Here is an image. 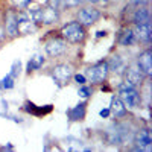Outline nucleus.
Returning a JSON list of instances; mask_svg holds the SVG:
<instances>
[{
  "instance_id": "nucleus-1",
  "label": "nucleus",
  "mask_w": 152,
  "mask_h": 152,
  "mask_svg": "<svg viewBox=\"0 0 152 152\" xmlns=\"http://www.w3.org/2000/svg\"><path fill=\"white\" fill-rule=\"evenodd\" d=\"M59 35L70 44H82L87 38V28H84L79 21H70L66 23L61 28Z\"/></svg>"
},
{
  "instance_id": "nucleus-2",
  "label": "nucleus",
  "mask_w": 152,
  "mask_h": 152,
  "mask_svg": "<svg viewBox=\"0 0 152 152\" xmlns=\"http://www.w3.org/2000/svg\"><path fill=\"white\" fill-rule=\"evenodd\" d=\"M85 78L87 82H91L93 85L96 84H102L108 79L110 76V70H108V64H107V59H102L96 62V64H91L85 69Z\"/></svg>"
},
{
  "instance_id": "nucleus-3",
  "label": "nucleus",
  "mask_w": 152,
  "mask_h": 152,
  "mask_svg": "<svg viewBox=\"0 0 152 152\" xmlns=\"http://www.w3.org/2000/svg\"><path fill=\"white\" fill-rule=\"evenodd\" d=\"M100 17H102V12L100 9H97L93 5H88V6H81L76 12V21H79L84 28H90L93 24H96Z\"/></svg>"
},
{
  "instance_id": "nucleus-4",
  "label": "nucleus",
  "mask_w": 152,
  "mask_h": 152,
  "mask_svg": "<svg viewBox=\"0 0 152 152\" xmlns=\"http://www.w3.org/2000/svg\"><path fill=\"white\" fill-rule=\"evenodd\" d=\"M73 66L69 64V62H59V64H55L52 69H50V76H52V79L59 85H67L70 82V79L73 78Z\"/></svg>"
},
{
  "instance_id": "nucleus-5",
  "label": "nucleus",
  "mask_w": 152,
  "mask_h": 152,
  "mask_svg": "<svg viewBox=\"0 0 152 152\" xmlns=\"http://www.w3.org/2000/svg\"><path fill=\"white\" fill-rule=\"evenodd\" d=\"M67 50H69V43L61 35L49 38L44 43V52L50 58H59L62 55H66Z\"/></svg>"
},
{
  "instance_id": "nucleus-6",
  "label": "nucleus",
  "mask_w": 152,
  "mask_h": 152,
  "mask_svg": "<svg viewBox=\"0 0 152 152\" xmlns=\"http://www.w3.org/2000/svg\"><path fill=\"white\" fill-rule=\"evenodd\" d=\"M120 100L123 102V105L128 110H137L142 107V91L137 90V87L132 88H125V90H119Z\"/></svg>"
},
{
  "instance_id": "nucleus-7",
  "label": "nucleus",
  "mask_w": 152,
  "mask_h": 152,
  "mask_svg": "<svg viewBox=\"0 0 152 152\" xmlns=\"http://www.w3.org/2000/svg\"><path fill=\"white\" fill-rule=\"evenodd\" d=\"M3 31L6 34V38L14 40L18 37V21H17V12L14 9H9L5 12L3 17Z\"/></svg>"
},
{
  "instance_id": "nucleus-8",
  "label": "nucleus",
  "mask_w": 152,
  "mask_h": 152,
  "mask_svg": "<svg viewBox=\"0 0 152 152\" xmlns=\"http://www.w3.org/2000/svg\"><path fill=\"white\" fill-rule=\"evenodd\" d=\"M134 145L135 151H151L152 149V134L149 128H142L135 132L134 137Z\"/></svg>"
},
{
  "instance_id": "nucleus-9",
  "label": "nucleus",
  "mask_w": 152,
  "mask_h": 152,
  "mask_svg": "<svg viewBox=\"0 0 152 152\" xmlns=\"http://www.w3.org/2000/svg\"><path fill=\"white\" fill-rule=\"evenodd\" d=\"M123 73H125V81L131 82L134 87H142L143 82H145V79H148L146 76L143 75V72L138 69L137 64H131L128 67H125V72Z\"/></svg>"
},
{
  "instance_id": "nucleus-10",
  "label": "nucleus",
  "mask_w": 152,
  "mask_h": 152,
  "mask_svg": "<svg viewBox=\"0 0 152 152\" xmlns=\"http://www.w3.org/2000/svg\"><path fill=\"white\" fill-rule=\"evenodd\" d=\"M135 64L143 72V75L149 79L152 76V52H151V49H145L143 52L138 55Z\"/></svg>"
},
{
  "instance_id": "nucleus-11",
  "label": "nucleus",
  "mask_w": 152,
  "mask_h": 152,
  "mask_svg": "<svg viewBox=\"0 0 152 152\" xmlns=\"http://www.w3.org/2000/svg\"><path fill=\"white\" fill-rule=\"evenodd\" d=\"M134 34H135L137 40H140V41L145 43V44H149V43H151V38H152V26H151V21L135 24Z\"/></svg>"
},
{
  "instance_id": "nucleus-12",
  "label": "nucleus",
  "mask_w": 152,
  "mask_h": 152,
  "mask_svg": "<svg viewBox=\"0 0 152 152\" xmlns=\"http://www.w3.org/2000/svg\"><path fill=\"white\" fill-rule=\"evenodd\" d=\"M87 116V102L82 100L78 105H75L67 110V119L70 122H82Z\"/></svg>"
},
{
  "instance_id": "nucleus-13",
  "label": "nucleus",
  "mask_w": 152,
  "mask_h": 152,
  "mask_svg": "<svg viewBox=\"0 0 152 152\" xmlns=\"http://www.w3.org/2000/svg\"><path fill=\"white\" fill-rule=\"evenodd\" d=\"M61 18V12L50 8L47 5L43 6V14H41V24H46V26H50V24H56Z\"/></svg>"
},
{
  "instance_id": "nucleus-14",
  "label": "nucleus",
  "mask_w": 152,
  "mask_h": 152,
  "mask_svg": "<svg viewBox=\"0 0 152 152\" xmlns=\"http://www.w3.org/2000/svg\"><path fill=\"white\" fill-rule=\"evenodd\" d=\"M108 108H110L111 114H113V116L116 117V119H123L126 114H128V108L123 105V102L120 100V97L116 96V94L111 97V104H110Z\"/></svg>"
},
{
  "instance_id": "nucleus-15",
  "label": "nucleus",
  "mask_w": 152,
  "mask_h": 152,
  "mask_svg": "<svg viewBox=\"0 0 152 152\" xmlns=\"http://www.w3.org/2000/svg\"><path fill=\"white\" fill-rule=\"evenodd\" d=\"M107 64H108L110 73H123L125 72V62L120 55H111L107 59Z\"/></svg>"
},
{
  "instance_id": "nucleus-16",
  "label": "nucleus",
  "mask_w": 152,
  "mask_h": 152,
  "mask_svg": "<svg viewBox=\"0 0 152 152\" xmlns=\"http://www.w3.org/2000/svg\"><path fill=\"white\" fill-rule=\"evenodd\" d=\"M146 21H151L149 8L146 5H138V8L134 11V14H132V23L138 24V23H146Z\"/></svg>"
},
{
  "instance_id": "nucleus-17",
  "label": "nucleus",
  "mask_w": 152,
  "mask_h": 152,
  "mask_svg": "<svg viewBox=\"0 0 152 152\" xmlns=\"http://www.w3.org/2000/svg\"><path fill=\"white\" fill-rule=\"evenodd\" d=\"M135 34H134V29H129V28H126L122 31L120 37H119V44L122 47H129L135 43Z\"/></svg>"
},
{
  "instance_id": "nucleus-18",
  "label": "nucleus",
  "mask_w": 152,
  "mask_h": 152,
  "mask_svg": "<svg viewBox=\"0 0 152 152\" xmlns=\"http://www.w3.org/2000/svg\"><path fill=\"white\" fill-rule=\"evenodd\" d=\"M44 62H46V58H44L43 55H37V56L31 58V59L28 61V66H26V73L31 75V73L35 72V70H40V69L44 66Z\"/></svg>"
},
{
  "instance_id": "nucleus-19",
  "label": "nucleus",
  "mask_w": 152,
  "mask_h": 152,
  "mask_svg": "<svg viewBox=\"0 0 152 152\" xmlns=\"http://www.w3.org/2000/svg\"><path fill=\"white\" fill-rule=\"evenodd\" d=\"M38 24L34 23L32 20H24L18 23V35H31L34 32H37Z\"/></svg>"
},
{
  "instance_id": "nucleus-20",
  "label": "nucleus",
  "mask_w": 152,
  "mask_h": 152,
  "mask_svg": "<svg viewBox=\"0 0 152 152\" xmlns=\"http://www.w3.org/2000/svg\"><path fill=\"white\" fill-rule=\"evenodd\" d=\"M26 111L31 114H35V116H41V114L44 116V114H49L52 111V105H49L46 110H43V108H38L37 105H34L32 102H26Z\"/></svg>"
},
{
  "instance_id": "nucleus-21",
  "label": "nucleus",
  "mask_w": 152,
  "mask_h": 152,
  "mask_svg": "<svg viewBox=\"0 0 152 152\" xmlns=\"http://www.w3.org/2000/svg\"><path fill=\"white\" fill-rule=\"evenodd\" d=\"M0 82H2V88H3V90H12L14 85H15V78L11 73H8Z\"/></svg>"
},
{
  "instance_id": "nucleus-22",
  "label": "nucleus",
  "mask_w": 152,
  "mask_h": 152,
  "mask_svg": "<svg viewBox=\"0 0 152 152\" xmlns=\"http://www.w3.org/2000/svg\"><path fill=\"white\" fill-rule=\"evenodd\" d=\"M46 5L50 6V8H53V9H56V11H59V12L67 9V5H66L64 0H46Z\"/></svg>"
},
{
  "instance_id": "nucleus-23",
  "label": "nucleus",
  "mask_w": 152,
  "mask_h": 152,
  "mask_svg": "<svg viewBox=\"0 0 152 152\" xmlns=\"http://www.w3.org/2000/svg\"><path fill=\"white\" fill-rule=\"evenodd\" d=\"M78 94H79V97H81V99L87 100L88 97H90V96L93 94V88H91V87H88L87 84H82V85L79 87V90H78Z\"/></svg>"
},
{
  "instance_id": "nucleus-24",
  "label": "nucleus",
  "mask_w": 152,
  "mask_h": 152,
  "mask_svg": "<svg viewBox=\"0 0 152 152\" xmlns=\"http://www.w3.org/2000/svg\"><path fill=\"white\" fill-rule=\"evenodd\" d=\"M32 2H34V0H11L14 9H26Z\"/></svg>"
},
{
  "instance_id": "nucleus-25",
  "label": "nucleus",
  "mask_w": 152,
  "mask_h": 152,
  "mask_svg": "<svg viewBox=\"0 0 152 152\" xmlns=\"http://www.w3.org/2000/svg\"><path fill=\"white\" fill-rule=\"evenodd\" d=\"M9 73L14 76L15 79L20 76V73H21V62H20V59H17V61L12 62V67H11V72H9Z\"/></svg>"
},
{
  "instance_id": "nucleus-26",
  "label": "nucleus",
  "mask_w": 152,
  "mask_h": 152,
  "mask_svg": "<svg viewBox=\"0 0 152 152\" xmlns=\"http://www.w3.org/2000/svg\"><path fill=\"white\" fill-rule=\"evenodd\" d=\"M64 2H66L67 8H79L87 2V0H64Z\"/></svg>"
},
{
  "instance_id": "nucleus-27",
  "label": "nucleus",
  "mask_w": 152,
  "mask_h": 152,
  "mask_svg": "<svg viewBox=\"0 0 152 152\" xmlns=\"http://www.w3.org/2000/svg\"><path fill=\"white\" fill-rule=\"evenodd\" d=\"M73 79L78 85H82V84H87V78L85 75H79V73H73Z\"/></svg>"
},
{
  "instance_id": "nucleus-28",
  "label": "nucleus",
  "mask_w": 152,
  "mask_h": 152,
  "mask_svg": "<svg viewBox=\"0 0 152 152\" xmlns=\"http://www.w3.org/2000/svg\"><path fill=\"white\" fill-rule=\"evenodd\" d=\"M99 116L102 117V119H108V117L111 116L110 108H104V110H100V111H99Z\"/></svg>"
},
{
  "instance_id": "nucleus-29",
  "label": "nucleus",
  "mask_w": 152,
  "mask_h": 152,
  "mask_svg": "<svg viewBox=\"0 0 152 152\" xmlns=\"http://www.w3.org/2000/svg\"><path fill=\"white\" fill-rule=\"evenodd\" d=\"M5 41H6V34L3 31V26L0 24V44H3Z\"/></svg>"
},
{
  "instance_id": "nucleus-30",
  "label": "nucleus",
  "mask_w": 152,
  "mask_h": 152,
  "mask_svg": "<svg viewBox=\"0 0 152 152\" xmlns=\"http://www.w3.org/2000/svg\"><path fill=\"white\" fill-rule=\"evenodd\" d=\"M129 3L138 6V5H145V0H129Z\"/></svg>"
},
{
  "instance_id": "nucleus-31",
  "label": "nucleus",
  "mask_w": 152,
  "mask_h": 152,
  "mask_svg": "<svg viewBox=\"0 0 152 152\" xmlns=\"http://www.w3.org/2000/svg\"><path fill=\"white\" fill-rule=\"evenodd\" d=\"M96 37H97V38H102V37H107V32H105V31H99V32H96Z\"/></svg>"
},
{
  "instance_id": "nucleus-32",
  "label": "nucleus",
  "mask_w": 152,
  "mask_h": 152,
  "mask_svg": "<svg viewBox=\"0 0 152 152\" xmlns=\"http://www.w3.org/2000/svg\"><path fill=\"white\" fill-rule=\"evenodd\" d=\"M87 2H90V3H97V2H100V0H87Z\"/></svg>"
},
{
  "instance_id": "nucleus-33",
  "label": "nucleus",
  "mask_w": 152,
  "mask_h": 152,
  "mask_svg": "<svg viewBox=\"0 0 152 152\" xmlns=\"http://www.w3.org/2000/svg\"><path fill=\"white\" fill-rule=\"evenodd\" d=\"M0 90H3V88H2V82H0Z\"/></svg>"
}]
</instances>
